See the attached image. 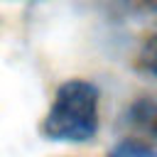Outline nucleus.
Instances as JSON below:
<instances>
[{
  "mask_svg": "<svg viewBox=\"0 0 157 157\" xmlns=\"http://www.w3.org/2000/svg\"><path fill=\"white\" fill-rule=\"evenodd\" d=\"M108 157H157L147 145L142 142H135V140H123L120 145H115L110 150Z\"/></svg>",
  "mask_w": 157,
  "mask_h": 157,
  "instance_id": "obj_3",
  "label": "nucleus"
},
{
  "mask_svg": "<svg viewBox=\"0 0 157 157\" xmlns=\"http://www.w3.org/2000/svg\"><path fill=\"white\" fill-rule=\"evenodd\" d=\"M140 66L157 78V37H152L140 52Z\"/></svg>",
  "mask_w": 157,
  "mask_h": 157,
  "instance_id": "obj_4",
  "label": "nucleus"
},
{
  "mask_svg": "<svg viewBox=\"0 0 157 157\" xmlns=\"http://www.w3.org/2000/svg\"><path fill=\"white\" fill-rule=\"evenodd\" d=\"M130 118H132V123L142 132L157 137V103H152V101H137L130 108Z\"/></svg>",
  "mask_w": 157,
  "mask_h": 157,
  "instance_id": "obj_2",
  "label": "nucleus"
},
{
  "mask_svg": "<svg viewBox=\"0 0 157 157\" xmlns=\"http://www.w3.org/2000/svg\"><path fill=\"white\" fill-rule=\"evenodd\" d=\"M150 5H152V10L157 12V0H150Z\"/></svg>",
  "mask_w": 157,
  "mask_h": 157,
  "instance_id": "obj_5",
  "label": "nucleus"
},
{
  "mask_svg": "<svg viewBox=\"0 0 157 157\" xmlns=\"http://www.w3.org/2000/svg\"><path fill=\"white\" fill-rule=\"evenodd\" d=\"M42 132L54 142H88L98 132V88L81 78L61 83Z\"/></svg>",
  "mask_w": 157,
  "mask_h": 157,
  "instance_id": "obj_1",
  "label": "nucleus"
}]
</instances>
